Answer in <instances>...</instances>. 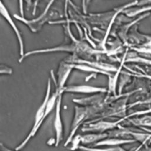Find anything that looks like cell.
<instances>
[{
	"mask_svg": "<svg viewBox=\"0 0 151 151\" xmlns=\"http://www.w3.org/2000/svg\"><path fill=\"white\" fill-rule=\"evenodd\" d=\"M115 12V9L113 8L111 10L98 13H90L88 15H86V19L88 23L95 26L100 27V29H107L108 25Z\"/></svg>",
	"mask_w": 151,
	"mask_h": 151,
	"instance_id": "8992f818",
	"label": "cell"
},
{
	"mask_svg": "<svg viewBox=\"0 0 151 151\" xmlns=\"http://www.w3.org/2000/svg\"><path fill=\"white\" fill-rule=\"evenodd\" d=\"M0 73L1 74H12L13 70L12 68L4 64H1L0 65Z\"/></svg>",
	"mask_w": 151,
	"mask_h": 151,
	"instance_id": "d4e9b609",
	"label": "cell"
},
{
	"mask_svg": "<svg viewBox=\"0 0 151 151\" xmlns=\"http://www.w3.org/2000/svg\"><path fill=\"white\" fill-rule=\"evenodd\" d=\"M70 64H71V66L73 67V68H76V69L84 71H86V72H90V73H96V74H101L107 76L108 77H110V76H113V73L101 71V70L96 69L95 68H93V67H92L90 65H86V64H72V63H70Z\"/></svg>",
	"mask_w": 151,
	"mask_h": 151,
	"instance_id": "d6986e66",
	"label": "cell"
},
{
	"mask_svg": "<svg viewBox=\"0 0 151 151\" xmlns=\"http://www.w3.org/2000/svg\"><path fill=\"white\" fill-rule=\"evenodd\" d=\"M151 114V106L149 107H147V109L140 110H137L133 111L132 113H130L127 114V116L125 117V120H127L128 119L136 117V116H140L142 115H145V114Z\"/></svg>",
	"mask_w": 151,
	"mask_h": 151,
	"instance_id": "603a6c76",
	"label": "cell"
},
{
	"mask_svg": "<svg viewBox=\"0 0 151 151\" xmlns=\"http://www.w3.org/2000/svg\"><path fill=\"white\" fill-rule=\"evenodd\" d=\"M130 96L131 95H127L112 103H107L104 109L98 114L96 119L88 122L104 120L111 117H117L120 119H124L125 120V117L127 116V111L129 109L128 101Z\"/></svg>",
	"mask_w": 151,
	"mask_h": 151,
	"instance_id": "3957f363",
	"label": "cell"
},
{
	"mask_svg": "<svg viewBox=\"0 0 151 151\" xmlns=\"http://www.w3.org/2000/svg\"><path fill=\"white\" fill-rule=\"evenodd\" d=\"M138 24L133 26L128 33L126 48L140 47L146 44L151 38V35L143 34L139 31Z\"/></svg>",
	"mask_w": 151,
	"mask_h": 151,
	"instance_id": "52a82bcc",
	"label": "cell"
},
{
	"mask_svg": "<svg viewBox=\"0 0 151 151\" xmlns=\"http://www.w3.org/2000/svg\"><path fill=\"white\" fill-rule=\"evenodd\" d=\"M38 3V1H35L34 2V5H33V9H32V15H34L36 12V8H37V5Z\"/></svg>",
	"mask_w": 151,
	"mask_h": 151,
	"instance_id": "f546056e",
	"label": "cell"
},
{
	"mask_svg": "<svg viewBox=\"0 0 151 151\" xmlns=\"http://www.w3.org/2000/svg\"><path fill=\"white\" fill-rule=\"evenodd\" d=\"M78 149L82 151H126L120 146L106 147L104 148H100L88 147L83 145H80L78 147Z\"/></svg>",
	"mask_w": 151,
	"mask_h": 151,
	"instance_id": "44dd1931",
	"label": "cell"
},
{
	"mask_svg": "<svg viewBox=\"0 0 151 151\" xmlns=\"http://www.w3.org/2000/svg\"><path fill=\"white\" fill-rule=\"evenodd\" d=\"M132 76L130 74V72L122 71L120 77H119V81L117 90V94L121 95L123 94V90L124 87L127 85L129 83H130L132 81Z\"/></svg>",
	"mask_w": 151,
	"mask_h": 151,
	"instance_id": "ffe728a7",
	"label": "cell"
},
{
	"mask_svg": "<svg viewBox=\"0 0 151 151\" xmlns=\"http://www.w3.org/2000/svg\"><path fill=\"white\" fill-rule=\"evenodd\" d=\"M54 2V1H50L42 12L35 18L28 19L17 14H15L13 16L17 20L23 22L25 25H27L32 32H38L41 31L43 25L46 22L49 23L52 21H57V19L61 20L60 18L63 17V15L60 13L58 10L55 8H51Z\"/></svg>",
	"mask_w": 151,
	"mask_h": 151,
	"instance_id": "6da1fadb",
	"label": "cell"
},
{
	"mask_svg": "<svg viewBox=\"0 0 151 151\" xmlns=\"http://www.w3.org/2000/svg\"><path fill=\"white\" fill-rule=\"evenodd\" d=\"M131 124L141 129L151 127V115L145 114L128 119L127 120Z\"/></svg>",
	"mask_w": 151,
	"mask_h": 151,
	"instance_id": "2e32d148",
	"label": "cell"
},
{
	"mask_svg": "<svg viewBox=\"0 0 151 151\" xmlns=\"http://www.w3.org/2000/svg\"><path fill=\"white\" fill-rule=\"evenodd\" d=\"M143 69L145 71L149 74H151V67L149 66H145L143 67Z\"/></svg>",
	"mask_w": 151,
	"mask_h": 151,
	"instance_id": "f1b7e54d",
	"label": "cell"
},
{
	"mask_svg": "<svg viewBox=\"0 0 151 151\" xmlns=\"http://www.w3.org/2000/svg\"><path fill=\"white\" fill-rule=\"evenodd\" d=\"M80 135V143L84 145L95 144L102 140L109 137L107 132L99 133H90L83 135Z\"/></svg>",
	"mask_w": 151,
	"mask_h": 151,
	"instance_id": "9a60e30c",
	"label": "cell"
},
{
	"mask_svg": "<svg viewBox=\"0 0 151 151\" xmlns=\"http://www.w3.org/2000/svg\"><path fill=\"white\" fill-rule=\"evenodd\" d=\"M129 134L132 139L140 142L141 145L151 144V132H143L128 127Z\"/></svg>",
	"mask_w": 151,
	"mask_h": 151,
	"instance_id": "5bb4252c",
	"label": "cell"
},
{
	"mask_svg": "<svg viewBox=\"0 0 151 151\" xmlns=\"http://www.w3.org/2000/svg\"><path fill=\"white\" fill-rule=\"evenodd\" d=\"M143 130H145L146 132H151V130H148L147 129H144Z\"/></svg>",
	"mask_w": 151,
	"mask_h": 151,
	"instance_id": "1f68e13d",
	"label": "cell"
},
{
	"mask_svg": "<svg viewBox=\"0 0 151 151\" xmlns=\"http://www.w3.org/2000/svg\"><path fill=\"white\" fill-rule=\"evenodd\" d=\"M136 142L133 139H120L115 137H107L104 140H102L94 145L92 147H99L101 146L106 147H114L120 146L122 145L132 143Z\"/></svg>",
	"mask_w": 151,
	"mask_h": 151,
	"instance_id": "4fadbf2b",
	"label": "cell"
},
{
	"mask_svg": "<svg viewBox=\"0 0 151 151\" xmlns=\"http://www.w3.org/2000/svg\"><path fill=\"white\" fill-rule=\"evenodd\" d=\"M151 11V5H147L141 6H133L130 8L125 9L122 14L126 16L133 18L135 17L140 16L146 13L150 12Z\"/></svg>",
	"mask_w": 151,
	"mask_h": 151,
	"instance_id": "e0dca14e",
	"label": "cell"
},
{
	"mask_svg": "<svg viewBox=\"0 0 151 151\" xmlns=\"http://www.w3.org/2000/svg\"><path fill=\"white\" fill-rule=\"evenodd\" d=\"M51 78H48V81H47V89H46V92L45 94L44 98V100L40 106V107L38 108L35 115V119H34V122L32 126V129H31L29 133L27 135V136L25 137V139L19 145H18L15 150L17 151L20 150L22 148H23L27 144V143L29 141V140L34 137L39 129L40 128L41 126L42 125V123L45 120V117H44L46 107L48 102V100L51 97Z\"/></svg>",
	"mask_w": 151,
	"mask_h": 151,
	"instance_id": "7a4b0ae2",
	"label": "cell"
},
{
	"mask_svg": "<svg viewBox=\"0 0 151 151\" xmlns=\"http://www.w3.org/2000/svg\"><path fill=\"white\" fill-rule=\"evenodd\" d=\"M72 143V146L71 147V150H75L78 149L80 143V135L77 134L76 135L74 138L73 139L71 142Z\"/></svg>",
	"mask_w": 151,
	"mask_h": 151,
	"instance_id": "cb8c5ba5",
	"label": "cell"
},
{
	"mask_svg": "<svg viewBox=\"0 0 151 151\" xmlns=\"http://www.w3.org/2000/svg\"><path fill=\"white\" fill-rule=\"evenodd\" d=\"M63 60L67 63L86 64L96 69L111 73H115L118 68V67H116L113 64L107 63L106 62H102L97 60L93 61L89 60H84L73 54L71 55H70L67 58H65Z\"/></svg>",
	"mask_w": 151,
	"mask_h": 151,
	"instance_id": "5b68a950",
	"label": "cell"
},
{
	"mask_svg": "<svg viewBox=\"0 0 151 151\" xmlns=\"http://www.w3.org/2000/svg\"><path fill=\"white\" fill-rule=\"evenodd\" d=\"M1 151H17V150H12L1 143Z\"/></svg>",
	"mask_w": 151,
	"mask_h": 151,
	"instance_id": "4316f807",
	"label": "cell"
},
{
	"mask_svg": "<svg viewBox=\"0 0 151 151\" xmlns=\"http://www.w3.org/2000/svg\"><path fill=\"white\" fill-rule=\"evenodd\" d=\"M145 104H151V85L150 86L149 91L145 94H139V97H137V100L131 103H129V109L133 107L145 105Z\"/></svg>",
	"mask_w": 151,
	"mask_h": 151,
	"instance_id": "ac0fdd59",
	"label": "cell"
},
{
	"mask_svg": "<svg viewBox=\"0 0 151 151\" xmlns=\"http://www.w3.org/2000/svg\"><path fill=\"white\" fill-rule=\"evenodd\" d=\"M22 1H19V4H20V12H21V17H24V11H23V6H22Z\"/></svg>",
	"mask_w": 151,
	"mask_h": 151,
	"instance_id": "4dcf8cb0",
	"label": "cell"
},
{
	"mask_svg": "<svg viewBox=\"0 0 151 151\" xmlns=\"http://www.w3.org/2000/svg\"><path fill=\"white\" fill-rule=\"evenodd\" d=\"M74 68L70 63H65L62 60L58 65L57 72V86H55V90H57L59 94H63V90L65 87V83Z\"/></svg>",
	"mask_w": 151,
	"mask_h": 151,
	"instance_id": "9c48e42d",
	"label": "cell"
},
{
	"mask_svg": "<svg viewBox=\"0 0 151 151\" xmlns=\"http://www.w3.org/2000/svg\"><path fill=\"white\" fill-rule=\"evenodd\" d=\"M62 94H59L55 107V115L54 119V128L55 131V146L59 145L63 139V124L61 116V105Z\"/></svg>",
	"mask_w": 151,
	"mask_h": 151,
	"instance_id": "ba28073f",
	"label": "cell"
},
{
	"mask_svg": "<svg viewBox=\"0 0 151 151\" xmlns=\"http://www.w3.org/2000/svg\"><path fill=\"white\" fill-rule=\"evenodd\" d=\"M106 96L104 93H97L88 97L79 98V99H73V102L79 104L82 106L92 107L101 106L106 103L104 102Z\"/></svg>",
	"mask_w": 151,
	"mask_h": 151,
	"instance_id": "7c38bea8",
	"label": "cell"
},
{
	"mask_svg": "<svg viewBox=\"0 0 151 151\" xmlns=\"http://www.w3.org/2000/svg\"><path fill=\"white\" fill-rule=\"evenodd\" d=\"M0 12H1V15L7 21V22L11 25L13 31L15 33V35H16V37L17 38V40L18 42V44H19L20 58H22L25 53L24 52V41H23L22 35H21V32H20L19 28L17 27V25L14 22V21L12 18L11 17V16L10 15V14L9 13L7 8L3 4L2 1H0Z\"/></svg>",
	"mask_w": 151,
	"mask_h": 151,
	"instance_id": "8fae6325",
	"label": "cell"
},
{
	"mask_svg": "<svg viewBox=\"0 0 151 151\" xmlns=\"http://www.w3.org/2000/svg\"><path fill=\"white\" fill-rule=\"evenodd\" d=\"M97 77V74H96V73H91V74H90V76H88V77H87L86 78V81H88V80H90L91 78H96Z\"/></svg>",
	"mask_w": 151,
	"mask_h": 151,
	"instance_id": "83f0119b",
	"label": "cell"
},
{
	"mask_svg": "<svg viewBox=\"0 0 151 151\" xmlns=\"http://www.w3.org/2000/svg\"><path fill=\"white\" fill-rule=\"evenodd\" d=\"M124 121H125L124 119H119L116 121L112 122L104 120L88 122L84 124L81 128V131L90 133H106L117 128L120 123Z\"/></svg>",
	"mask_w": 151,
	"mask_h": 151,
	"instance_id": "277c9868",
	"label": "cell"
},
{
	"mask_svg": "<svg viewBox=\"0 0 151 151\" xmlns=\"http://www.w3.org/2000/svg\"><path fill=\"white\" fill-rule=\"evenodd\" d=\"M129 49H131L132 51L137 52L140 55L151 56V47L140 46L137 47H132Z\"/></svg>",
	"mask_w": 151,
	"mask_h": 151,
	"instance_id": "7402d4cb",
	"label": "cell"
},
{
	"mask_svg": "<svg viewBox=\"0 0 151 151\" xmlns=\"http://www.w3.org/2000/svg\"><path fill=\"white\" fill-rule=\"evenodd\" d=\"M108 89L106 87L94 86L91 85H71L65 86L63 90V93H86V94H97L107 93Z\"/></svg>",
	"mask_w": 151,
	"mask_h": 151,
	"instance_id": "30bf717a",
	"label": "cell"
},
{
	"mask_svg": "<svg viewBox=\"0 0 151 151\" xmlns=\"http://www.w3.org/2000/svg\"><path fill=\"white\" fill-rule=\"evenodd\" d=\"M134 151H151V147L149 145H140Z\"/></svg>",
	"mask_w": 151,
	"mask_h": 151,
	"instance_id": "484cf974",
	"label": "cell"
}]
</instances>
